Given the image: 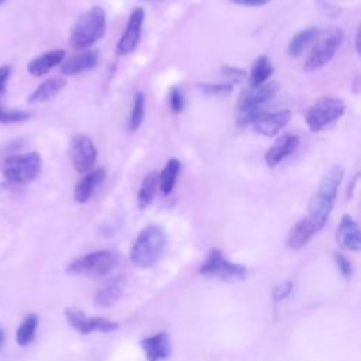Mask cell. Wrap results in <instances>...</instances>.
Returning a JSON list of instances; mask_svg holds the SVG:
<instances>
[{"mask_svg":"<svg viewBox=\"0 0 361 361\" xmlns=\"http://www.w3.org/2000/svg\"><path fill=\"white\" fill-rule=\"evenodd\" d=\"M343 176L344 168L338 164L331 165L322 176L319 186L309 202L307 219L317 231H320L324 227L327 219L330 217Z\"/></svg>","mask_w":361,"mask_h":361,"instance_id":"cell-1","label":"cell"},{"mask_svg":"<svg viewBox=\"0 0 361 361\" xmlns=\"http://www.w3.org/2000/svg\"><path fill=\"white\" fill-rule=\"evenodd\" d=\"M279 90L276 80H268L259 86H250L237 99L235 103V121L237 126L244 127L252 124L262 113L265 104L275 97Z\"/></svg>","mask_w":361,"mask_h":361,"instance_id":"cell-2","label":"cell"},{"mask_svg":"<svg viewBox=\"0 0 361 361\" xmlns=\"http://www.w3.org/2000/svg\"><path fill=\"white\" fill-rule=\"evenodd\" d=\"M166 247V234L158 224L144 227L134 240L130 250V259L138 268L155 265Z\"/></svg>","mask_w":361,"mask_h":361,"instance_id":"cell-3","label":"cell"},{"mask_svg":"<svg viewBox=\"0 0 361 361\" xmlns=\"http://www.w3.org/2000/svg\"><path fill=\"white\" fill-rule=\"evenodd\" d=\"M106 11L100 6H93L82 13L69 34V44L75 49H86L99 41L106 32Z\"/></svg>","mask_w":361,"mask_h":361,"instance_id":"cell-4","label":"cell"},{"mask_svg":"<svg viewBox=\"0 0 361 361\" xmlns=\"http://www.w3.org/2000/svg\"><path fill=\"white\" fill-rule=\"evenodd\" d=\"M343 39L344 34L340 28H329L324 32H319L307 58L305 59L303 69L306 72H314L323 68L333 59L343 44Z\"/></svg>","mask_w":361,"mask_h":361,"instance_id":"cell-5","label":"cell"},{"mask_svg":"<svg viewBox=\"0 0 361 361\" xmlns=\"http://www.w3.org/2000/svg\"><path fill=\"white\" fill-rule=\"evenodd\" d=\"M118 264V257L109 250H97L85 254L73 259L66 267V274L69 275H83V276H104L113 271Z\"/></svg>","mask_w":361,"mask_h":361,"instance_id":"cell-6","label":"cell"},{"mask_svg":"<svg viewBox=\"0 0 361 361\" xmlns=\"http://www.w3.org/2000/svg\"><path fill=\"white\" fill-rule=\"evenodd\" d=\"M345 113V103L338 97L323 96L312 103L305 114L310 131L317 133L336 123Z\"/></svg>","mask_w":361,"mask_h":361,"instance_id":"cell-7","label":"cell"},{"mask_svg":"<svg viewBox=\"0 0 361 361\" xmlns=\"http://www.w3.org/2000/svg\"><path fill=\"white\" fill-rule=\"evenodd\" d=\"M41 171V157L38 152L11 155L4 159L1 172L4 178L17 185L30 183Z\"/></svg>","mask_w":361,"mask_h":361,"instance_id":"cell-8","label":"cell"},{"mask_svg":"<svg viewBox=\"0 0 361 361\" xmlns=\"http://www.w3.org/2000/svg\"><path fill=\"white\" fill-rule=\"evenodd\" d=\"M199 272L206 276H214L221 281H241L247 276L245 267L228 261L220 250L213 248L199 268Z\"/></svg>","mask_w":361,"mask_h":361,"instance_id":"cell-9","label":"cell"},{"mask_svg":"<svg viewBox=\"0 0 361 361\" xmlns=\"http://www.w3.org/2000/svg\"><path fill=\"white\" fill-rule=\"evenodd\" d=\"M69 157L73 168L79 173H86L93 169L97 159V148L86 134H76L71 140Z\"/></svg>","mask_w":361,"mask_h":361,"instance_id":"cell-10","label":"cell"},{"mask_svg":"<svg viewBox=\"0 0 361 361\" xmlns=\"http://www.w3.org/2000/svg\"><path fill=\"white\" fill-rule=\"evenodd\" d=\"M65 317L68 323L79 333L82 334H90V333H110L118 329V323L99 317V316H87L82 310L76 307H68L65 309Z\"/></svg>","mask_w":361,"mask_h":361,"instance_id":"cell-11","label":"cell"},{"mask_svg":"<svg viewBox=\"0 0 361 361\" xmlns=\"http://www.w3.org/2000/svg\"><path fill=\"white\" fill-rule=\"evenodd\" d=\"M144 18H145V13L142 7L133 8L127 21V27L116 45V52L118 55H127L137 48L141 38Z\"/></svg>","mask_w":361,"mask_h":361,"instance_id":"cell-12","label":"cell"},{"mask_svg":"<svg viewBox=\"0 0 361 361\" xmlns=\"http://www.w3.org/2000/svg\"><path fill=\"white\" fill-rule=\"evenodd\" d=\"M299 147V137L290 133H285L267 149L265 152V164L269 168L276 166L289 155H292Z\"/></svg>","mask_w":361,"mask_h":361,"instance_id":"cell-13","label":"cell"},{"mask_svg":"<svg viewBox=\"0 0 361 361\" xmlns=\"http://www.w3.org/2000/svg\"><path fill=\"white\" fill-rule=\"evenodd\" d=\"M106 179V171L103 168L92 169L76 182L73 189V197L78 203H86L92 199L96 189L104 182Z\"/></svg>","mask_w":361,"mask_h":361,"instance_id":"cell-14","label":"cell"},{"mask_svg":"<svg viewBox=\"0 0 361 361\" xmlns=\"http://www.w3.org/2000/svg\"><path fill=\"white\" fill-rule=\"evenodd\" d=\"M336 241L338 247L350 251H358L361 248V234L357 221L350 216L344 214L336 231Z\"/></svg>","mask_w":361,"mask_h":361,"instance_id":"cell-15","label":"cell"},{"mask_svg":"<svg viewBox=\"0 0 361 361\" xmlns=\"http://www.w3.org/2000/svg\"><path fill=\"white\" fill-rule=\"evenodd\" d=\"M290 120V111L289 110H276V111H265L262 113L254 123V128L265 135V137H274L276 135Z\"/></svg>","mask_w":361,"mask_h":361,"instance_id":"cell-16","label":"cell"},{"mask_svg":"<svg viewBox=\"0 0 361 361\" xmlns=\"http://www.w3.org/2000/svg\"><path fill=\"white\" fill-rule=\"evenodd\" d=\"M140 344L148 361H164L171 355V340L164 331L142 338Z\"/></svg>","mask_w":361,"mask_h":361,"instance_id":"cell-17","label":"cell"},{"mask_svg":"<svg viewBox=\"0 0 361 361\" xmlns=\"http://www.w3.org/2000/svg\"><path fill=\"white\" fill-rule=\"evenodd\" d=\"M99 61V52L96 49H82L80 52L62 61L61 71L65 75H78L96 66Z\"/></svg>","mask_w":361,"mask_h":361,"instance_id":"cell-18","label":"cell"},{"mask_svg":"<svg viewBox=\"0 0 361 361\" xmlns=\"http://www.w3.org/2000/svg\"><path fill=\"white\" fill-rule=\"evenodd\" d=\"M124 285H126V279L121 275L114 276L113 279L107 281L96 292V296H94L96 306H100V307H110V306H113L120 299V296H121V293L124 290Z\"/></svg>","mask_w":361,"mask_h":361,"instance_id":"cell-19","label":"cell"},{"mask_svg":"<svg viewBox=\"0 0 361 361\" xmlns=\"http://www.w3.org/2000/svg\"><path fill=\"white\" fill-rule=\"evenodd\" d=\"M316 233H317V230L314 228V226L310 223V220L307 217L300 219L289 230L288 237H286V245L290 250H300V248H303L310 241V238Z\"/></svg>","mask_w":361,"mask_h":361,"instance_id":"cell-20","label":"cell"},{"mask_svg":"<svg viewBox=\"0 0 361 361\" xmlns=\"http://www.w3.org/2000/svg\"><path fill=\"white\" fill-rule=\"evenodd\" d=\"M63 59H65L63 49H52V51H48V52L31 59L28 62L27 69L32 76H42V75L48 73L56 65L62 63Z\"/></svg>","mask_w":361,"mask_h":361,"instance_id":"cell-21","label":"cell"},{"mask_svg":"<svg viewBox=\"0 0 361 361\" xmlns=\"http://www.w3.org/2000/svg\"><path fill=\"white\" fill-rule=\"evenodd\" d=\"M319 32L317 27H307L296 32L288 44V55L292 58L303 55V52L316 41Z\"/></svg>","mask_w":361,"mask_h":361,"instance_id":"cell-22","label":"cell"},{"mask_svg":"<svg viewBox=\"0 0 361 361\" xmlns=\"http://www.w3.org/2000/svg\"><path fill=\"white\" fill-rule=\"evenodd\" d=\"M180 168H182L180 161L178 158H171L165 164L162 171L158 173V188L164 196H168L173 190Z\"/></svg>","mask_w":361,"mask_h":361,"instance_id":"cell-23","label":"cell"},{"mask_svg":"<svg viewBox=\"0 0 361 361\" xmlns=\"http://www.w3.org/2000/svg\"><path fill=\"white\" fill-rule=\"evenodd\" d=\"M66 86V80L62 78H49L42 82L28 97L30 103H42L52 97H55L63 87Z\"/></svg>","mask_w":361,"mask_h":361,"instance_id":"cell-24","label":"cell"},{"mask_svg":"<svg viewBox=\"0 0 361 361\" xmlns=\"http://www.w3.org/2000/svg\"><path fill=\"white\" fill-rule=\"evenodd\" d=\"M157 190H158V173L155 171H152L142 178V182L140 185V190L137 195V203L141 210L147 209L151 204V202L155 197Z\"/></svg>","mask_w":361,"mask_h":361,"instance_id":"cell-25","label":"cell"},{"mask_svg":"<svg viewBox=\"0 0 361 361\" xmlns=\"http://www.w3.org/2000/svg\"><path fill=\"white\" fill-rule=\"evenodd\" d=\"M272 72H274L272 61L267 55L258 56L250 71V79H248L250 86H259V85L268 82Z\"/></svg>","mask_w":361,"mask_h":361,"instance_id":"cell-26","label":"cell"},{"mask_svg":"<svg viewBox=\"0 0 361 361\" xmlns=\"http://www.w3.org/2000/svg\"><path fill=\"white\" fill-rule=\"evenodd\" d=\"M38 323H39V319L34 313L27 314L24 317V320L21 322V324L18 326V329L16 331V341L20 347H25L34 341L35 333L38 329Z\"/></svg>","mask_w":361,"mask_h":361,"instance_id":"cell-27","label":"cell"},{"mask_svg":"<svg viewBox=\"0 0 361 361\" xmlns=\"http://www.w3.org/2000/svg\"><path fill=\"white\" fill-rule=\"evenodd\" d=\"M145 116V96L142 92H135L133 96V106L128 118V128L131 131L138 130Z\"/></svg>","mask_w":361,"mask_h":361,"instance_id":"cell-28","label":"cell"},{"mask_svg":"<svg viewBox=\"0 0 361 361\" xmlns=\"http://www.w3.org/2000/svg\"><path fill=\"white\" fill-rule=\"evenodd\" d=\"M199 90L209 96H226L233 92V83H199Z\"/></svg>","mask_w":361,"mask_h":361,"instance_id":"cell-29","label":"cell"},{"mask_svg":"<svg viewBox=\"0 0 361 361\" xmlns=\"http://www.w3.org/2000/svg\"><path fill=\"white\" fill-rule=\"evenodd\" d=\"M28 117H30V113L23 110L4 109V106L0 102V123H17V121H24Z\"/></svg>","mask_w":361,"mask_h":361,"instance_id":"cell-30","label":"cell"},{"mask_svg":"<svg viewBox=\"0 0 361 361\" xmlns=\"http://www.w3.org/2000/svg\"><path fill=\"white\" fill-rule=\"evenodd\" d=\"M168 102H169V109L173 114H179L183 107H185V99H183V93L182 90L178 87V86H172L171 90H169V97H168Z\"/></svg>","mask_w":361,"mask_h":361,"instance_id":"cell-31","label":"cell"},{"mask_svg":"<svg viewBox=\"0 0 361 361\" xmlns=\"http://www.w3.org/2000/svg\"><path fill=\"white\" fill-rule=\"evenodd\" d=\"M333 258H334V262H336L338 271L341 272V275H343L344 278H350L351 274H353V265H351V262L348 261V258H347L345 255L340 254V252H334Z\"/></svg>","mask_w":361,"mask_h":361,"instance_id":"cell-32","label":"cell"},{"mask_svg":"<svg viewBox=\"0 0 361 361\" xmlns=\"http://www.w3.org/2000/svg\"><path fill=\"white\" fill-rule=\"evenodd\" d=\"M292 288H293L292 281H285V282H281L279 285H276L274 289V293H272L274 302L278 303V302L283 300L285 298H288L289 293L292 292Z\"/></svg>","mask_w":361,"mask_h":361,"instance_id":"cell-33","label":"cell"},{"mask_svg":"<svg viewBox=\"0 0 361 361\" xmlns=\"http://www.w3.org/2000/svg\"><path fill=\"white\" fill-rule=\"evenodd\" d=\"M223 71H224V75L227 76V78H230L231 79V83H234V82H240V80H243L244 78H245V71H243V69H237V68H234V66H224L223 68Z\"/></svg>","mask_w":361,"mask_h":361,"instance_id":"cell-34","label":"cell"},{"mask_svg":"<svg viewBox=\"0 0 361 361\" xmlns=\"http://www.w3.org/2000/svg\"><path fill=\"white\" fill-rule=\"evenodd\" d=\"M10 66H7V65H3V66H0V93H3L4 92V89H6V85H7V80H8V78H10Z\"/></svg>","mask_w":361,"mask_h":361,"instance_id":"cell-35","label":"cell"},{"mask_svg":"<svg viewBox=\"0 0 361 361\" xmlns=\"http://www.w3.org/2000/svg\"><path fill=\"white\" fill-rule=\"evenodd\" d=\"M234 4L238 6H245V7H258V6H264L267 3H269L271 0H228Z\"/></svg>","mask_w":361,"mask_h":361,"instance_id":"cell-36","label":"cell"},{"mask_svg":"<svg viewBox=\"0 0 361 361\" xmlns=\"http://www.w3.org/2000/svg\"><path fill=\"white\" fill-rule=\"evenodd\" d=\"M355 52L357 54L361 52L360 51V30H357V32H355Z\"/></svg>","mask_w":361,"mask_h":361,"instance_id":"cell-37","label":"cell"},{"mask_svg":"<svg viewBox=\"0 0 361 361\" xmlns=\"http://www.w3.org/2000/svg\"><path fill=\"white\" fill-rule=\"evenodd\" d=\"M3 343H4V331H3V329L0 327V350H1V347H3Z\"/></svg>","mask_w":361,"mask_h":361,"instance_id":"cell-38","label":"cell"},{"mask_svg":"<svg viewBox=\"0 0 361 361\" xmlns=\"http://www.w3.org/2000/svg\"><path fill=\"white\" fill-rule=\"evenodd\" d=\"M144 1H164V0H144Z\"/></svg>","mask_w":361,"mask_h":361,"instance_id":"cell-39","label":"cell"},{"mask_svg":"<svg viewBox=\"0 0 361 361\" xmlns=\"http://www.w3.org/2000/svg\"><path fill=\"white\" fill-rule=\"evenodd\" d=\"M4 1H6V0H0V4H1V3H4Z\"/></svg>","mask_w":361,"mask_h":361,"instance_id":"cell-40","label":"cell"}]
</instances>
